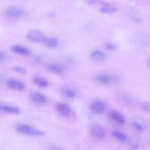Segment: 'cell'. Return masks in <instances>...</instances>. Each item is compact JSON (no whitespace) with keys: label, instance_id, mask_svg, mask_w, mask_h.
<instances>
[{"label":"cell","instance_id":"6da1fadb","mask_svg":"<svg viewBox=\"0 0 150 150\" xmlns=\"http://www.w3.org/2000/svg\"><path fill=\"white\" fill-rule=\"evenodd\" d=\"M16 130L18 132L27 135L33 136H42L44 132L29 125L19 124L16 127Z\"/></svg>","mask_w":150,"mask_h":150},{"label":"cell","instance_id":"7a4b0ae2","mask_svg":"<svg viewBox=\"0 0 150 150\" xmlns=\"http://www.w3.org/2000/svg\"><path fill=\"white\" fill-rule=\"evenodd\" d=\"M47 37L41 31L34 30L29 31L27 35V38L29 40L34 42L43 43Z\"/></svg>","mask_w":150,"mask_h":150},{"label":"cell","instance_id":"3957f363","mask_svg":"<svg viewBox=\"0 0 150 150\" xmlns=\"http://www.w3.org/2000/svg\"><path fill=\"white\" fill-rule=\"evenodd\" d=\"M5 13L7 16L10 17L16 18L22 16L24 14V11L19 7L11 6L6 9Z\"/></svg>","mask_w":150,"mask_h":150},{"label":"cell","instance_id":"277c9868","mask_svg":"<svg viewBox=\"0 0 150 150\" xmlns=\"http://www.w3.org/2000/svg\"><path fill=\"white\" fill-rule=\"evenodd\" d=\"M6 84L9 88L15 90L22 91L25 88V85L23 82L15 79H8Z\"/></svg>","mask_w":150,"mask_h":150},{"label":"cell","instance_id":"5b68a950","mask_svg":"<svg viewBox=\"0 0 150 150\" xmlns=\"http://www.w3.org/2000/svg\"><path fill=\"white\" fill-rule=\"evenodd\" d=\"M105 103L99 100H95L91 104V110L92 112L95 114L101 113L105 111Z\"/></svg>","mask_w":150,"mask_h":150},{"label":"cell","instance_id":"8992f818","mask_svg":"<svg viewBox=\"0 0 150 150\" xmlns=\"http://www.w3.org/2000/svg\"><path fill=\"white\" fill-rule=\"evenodd\" d=\"M91 133L94 137L99 139H103L105 136L104 129L100 126L94 125L92 126L90 129Z\"/></svg>","mask_w":150,"mask_h":150},{"label":"cell","instance_id":"52a82bcc","mask_svg":"<svg viewBox=\"0 0 150 150\" xmlns=\"http://www.w3.org/2000/svg\"><path fill=\"white\" fill-rule=\"evenodd\" d=\"M13 52L20 55L28 56L30 54V51L27 47L18 45H14L10 47Z\"/></svg>","mask_w":150,"mask_h":150},{"label":"cell","instance_id":"ba28073f","mask_svg":"<svg viewBox=\"0 0 150 150\" xmlns=\"http://www.w3.org/2000/svg\"><path fill=\"white\" fill-rule=\"evenodd\" d=\"M56 109L58 112L64 116L67 117L70 114V108L67 104L65 103H59L57 105Z\"/></svg>","mask_w":150,"mask_h":150},{"label":"cell","instance_id":"9c48e42d","mask_svg":"<svg viewBox=\"0 0 150 150\" xmlns=\"http://www.w3.org/2000/svg\"><path fill=\"white\" fill-rule=\"evenodd\" d=\"M0 112L10 114H17L19 113L20 110L16 107L0 104Z\"/></svg>","mask_w":150,"mask_h":150},{"label":"cell","instance_id":"30bf717a","mask_svg":"<svg viewBox=\"0 0 150 150\" xmlns=\"http://www.w3.org/2000/svg\"><path fill=\"white\" fill-rule=\"evenodd\" d=\"M110 117L118 123L123 125L125 123V120L123 115L119 112L113 111L109 113Z\"/></svg>","mask_w":150,"mask_h":150},{"label":"cell","instance_id":"8fae6325","mask_svg":"<svg viewBox=\"0 0 150 150\" xmlns=\"http://www.w3.org/2000/svg\"><path fill=\"white\" fill-rule=\"evenodd\" d=\"M43 43L47 47L50 48H54L58 45L59 41L55 37H47Z\"/></svg>","mask_w":150,"mask_h":150},{"label":"cell","instance_id":"7c38bea8","mask_svg":"<svg viewBox=\"0 0 150 150\" xmlns=\"http://www.w3.org/2000/svg\"><path fill=\"white\" fill-rule=\"evenodd\" d=\"M32 98L34 102L39 103H44L47 100L46 96L42 93L39 92L33 93L32 95Z\"/></svg>","mask_w":150,"mask_h":150},{"label":"cell","instance_id":"4fadbf2b","mask_svg":"<svg viewBox=\"0 0 150 150\" xmlns=\"http://www.w3.org/2000/svg\"><path fill=\"white\" fill-rule=\"evenodd\" d=\"M91 57L93 60L100 62L104 60L105 58V55L104 53L99 50H95L91 53Z\"/></svg>","mask_w":150,"mask_h":150},{"label":"cell","instance_id":"5bb4252c","mask_svg":"<svg viewBox=\"0 0 150 150\" xmlns=\"http://www.w3.org/2000/svg\"><path fill=\"white\" fill-rule=\"evenodd\" d=\"M33 83L40 88H45L48 85V82L45 79L39 77H35L33 79Z\"/></svg>","mask_w":150,"mask_h":150},{"label":"cell","instance_id":"9a60e30c","mask_svg":"<svg viewBox=\"0 0 150 150\" xmlns=\"http://www.w3.org/2000/svg\"><path fill=\"white\" fill-rule=\"evenodd\" d=\"M94 79L97 82L102 84L108 83L110 81V78L109 76L103 74L96 75L94 76Z\"/></svg>","mask_w":150,"mask_h":150},{"label":"cell","instance_id":"2e32d148","mask_svg":"<svg viewBox=\"0 0 150 150\" xmlns=\"http://www.w3.org/2000/svg\"><path fill=\"white\" fill-rule=\"evenodd\" d=\"M48 68L50 71L56 74L61 73L63 71L62 67L57 64H51L49 66Z\"/></svg>","mask_w":150,"mask_h":150},{"label":"cell","instance_id":"e0dca14e","mask_svg":"<svg viewBox=\"0 0 150 150\" xmlns=\"http://www.w3.org/2000/svg\"><path fill=\"white\" fill-rule=\"evenodd\" d=\"M113 136L119 140L121 142L126 141L127 138L125 135L118 132H114L112 133Z\"/></svg>","mask_w":150,"mask_h":150},{"label":"cell","instance_id":"ac0fdd59","mask_svg":"<svg viewBox=\"0 0 150 150\" xmlns=\"http://www.w3.org/2000/svg\"><path fill=\"white\" fill-rule=\"evenodd\" d=\"M116 10L117 8L114 7H104L99 9L100 12L105 13H111L114 12Z\"/></svg>","mask_w":150,"mask_h":150},{"label":"cell","instance_id":"d6986e66","mask_svg":"<svg viewBox=\"0 0 150 150\" xmlns=\"http://www.w3.org/2000/svg\"><path fill=\"white\" fill-rule=\"evenodd\" d=\"M64 93L65 96L69 98H72L74 96L75 93L71 89H65L63 91Z\"/></svg>","mask_w":150,"mask_h":150},{"label":"cell","instance_id":"ffe728a7","mask_svg":"<svg viewBox=\"0 0 150 150\" xmlns=\"http://www.w3.org/2000/svg\"><path fill=\"white\" fill-rule=\"evenodd\" d=\"M141 108L144 111L147 112L150 111V104L147 103H142L140 104Z\"/></svg>","mask_w":150,"mask_h":150},{"label":"cell","instance_id":"44dd1931","mask_svg":"<svg viewBox=\"0 0 150 150\" xmlns=\"http://www.w3.org/2000/svg\"><path fill=\"white\" fill-rule=\"evenodd\" d=\"M13 69L15 71L20 74H24L26 73L25 70L20 67L15 66L13 67Z\"/></svg>","mask_w":150,"mask_h":150},{"label":"cell","instance_id":"7402d4cb","mask_svg":"<svg viewBox=\"0 0 150 150\" xmlns=\"http://www.w3.org/2000/svg\"><path fill=\"white\" fill-rule=\"evenodd\" d=\"M133 124L135 128L138 131L140 132L144 131V129L142 126L137 122H134Z\"/></svg>","mask_w":150,"mask_h":150},{"label":"cell","instance_id":"603a6c76","mask_svg":"<svg viewBox=\"0 0 150 150\" xmlns=\"http://www.w3.org/2000/svg\"><path fill=\"white\" fill-rule=\"evenodd\" d=\"M104 46L106 49L109 50H113L116 49L115 46L111 43H106L105 44Z\"/></svg>","mask_w":150,"mask_h":150},{"label":"cell","instance_id":"cb8c5ba5","mask_svg":"<svg viewBox=\"0 0 150 150\" xmlns=\"http://www.w3.org/2000/svg\"><path fill=\"white\" fill-rule=\"evenodd\" d=\"M47 150H62L59 146L54 144L50 145L47 147Z\"/></svg>","mask_w":150,"mask_h":150},{"label":"cell","instance_id":"d4e9b609","mask_svg":"<svg viewBox=\"0 0 150 150\" xmlns=\"http://www.w3.org/2000/svg\"><path fill=\"white\" fill-rule=\"evenodd\" d=\"M5 58L4 54L0 51V62H2Z\"/></svg>","mask_w":150,"mask_h":150},{"label":"cell","instance_id":"484cf974","mask_svg":"<svg viewBox=\"0 0 150 150\" xmlns=\"http://www.w3.org/2000/svg\"><path fill=\"white\" fill-rule=\"evenodd\" d=\"M55 16V13L53 12H50L48 13V16L50 17H53Z\"/></svg>","mask_w":150,"mask_h":150}]
</instances>
